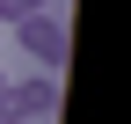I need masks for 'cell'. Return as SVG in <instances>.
<instances>
[{"label": "cell", "instance_id": "obj_1", "mask_svg": "<svg viewBox=\"0 0 131 124\" xmlns=\"http://www.w3.org/2000/svg\"><path fill=\"white\" fill-rule=\"evenodd\" d=\"M15 44H22L44 73H58V66H66V0H51V7H37V15H22V22H15Z\"/></svg>", "mask_w": 131, "mask_h": 124}, {"label": "cell", "instance_id": "obj_4", "mask_svg": "<svg viewBox=\"0 0 131 124\" xmlns=\"http://www.w3.org/2000/svg\"><path fill=\"white\" fill-rule=\"evenodd\" d=\"M7 80H15V73H7V58H0V88H7Z\"/></svg>", "mask_w": 131, "mask_h": 124}, {"label": "cell", "instance_id": "obj_2", "mask_svg": "<svg viewBox=\"0 0 131 124\" xmlns=\"http://www.w3.org/2000/svg\"><path fill=\"white\" fill-rule=\"evenodd\" d=\"M51 110H58V73H37V80H29V73H15V80L0 88V117H7V124L51 117Z\"/></svg>", "mask_w": 131, "mask_h": 124}, {"label": "cell", "instance_id": "obj_3", "mask_svg": "<svg viewBox=\"0 0 131 124\" xmlns=\"http://www.w3.org/2000/svg\"><path fill=\"white\" fill-rule=\"evenodd\" d=\"M37 7H51V0H0V22H22V15H37Z\"/></svg>", "mask_w": 131, "mask_h": 124}]
</instances>
